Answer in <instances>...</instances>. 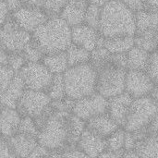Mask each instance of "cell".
Returning a JSON list of instances; mask_svg holds the SVG:
<instances>
[{
  "instance_id": "6da1fadb",
  "label": "cell",
  "mask_w": 158,
  "mask_h": 158,
  "mask_svg": "<svg viewBox=\"0 0 158 158\" xmlns=\"http://www.w3.org/2000/svg\"><path fill=\"white\" fill-rule=\"evenodd\" d=\"M99 32L106 38L134 36L136 33V13L121 0H109L102 8Z\"/></svg>"
},
{
  "instance_id": "7a4b0ae2",
  "label": "cell",
  "mask_w": 158,
  "mask_h": 158,
  "mask_svg": "<svg viewBox=\"0 0 158 158\" xmlns=\"http://www.w3.org/2000/svg\"><path fill=\"white\" fill-rule=\"evenodd\" d=\"M71 29L60 16L51 17L32 32V39L45 54L66 51L72 44Z\"/></svg>"
},
{
  "instance_id": "3957f363",
  "label": "cell",
  "mask_w": 158,
  "mask_h": 158,
  "mask_svg": "<svg viewBox=\"0 0 158 158\" xmlns=\"http://www.w3.org/2000/svg\"><path fill=\"white\" fill-rule=\"evenodd\" d=\"M70 112L55 111L45 121L38 134V142L50 151H60L75 147L71 142ZM62 155V154H61Z\"/></svg>"
},
{
  "instance_id": "277c9868",
  "label": "cell",
  "mask_w": 158,
  "mask_h": 158,
  "mask_svg": "<svg viewBox=\"0 0 158 158\" xmlns=\"http://www.w3.org/2000/svg\"><path fill=\"white\" fill-rule=\"evenodd\" d=\"M63 75L68 97L78 100L96 93L97 70L90 62L69 67Z\"/></svg>"
},
{
  "instance_id": "5b68a950",
  "label": "cell",
  "mask_w": 158,
  "mask_h": 158,
  "mask_svg": "<svg viewBox=\"0 0 158 158\" xmlns=\"http://www.w3.org/2000/svg\"><path fill=\"white\" fill-rule=\"evenodd\" d=\"M127 72V69L118 67L109 61L97 69L96 92L107 99L126 92Z\"/></svg>"
},
{
  "instance_id": "8992f818",
  "label": "cell",
  "mask_w": 158,
  "mask_h": 158,
  "mask_svg": "<svg viewBox=\"0 0 158 158\" xmlns=\"http://www.w3.org/2000/svg\"><path fill=\"white\" fill-rule=\"evenodd\" d=\"M157 114L158 104L149 95L135 98L131 104L124 129L127 131L133 132L148 127Z\"/></svg>"
},
{
  "instance_id": "52a82bcc",
  "label": "cell",
  "mask_w": 158,
  "mask_h": 158,
  "mask_svg": "<svg viewBox=\"0 0 158 158\" xmlns=\"http://www.w3.org/2000/svg\"><path fill=\"white\" fill-rule=\"evenodd\" d=\"M26 89L46 92L52 83L54 75L47 67L41 62H27L19 71Z\"/></svg>"
},
{
  "instance_id": "ba28073f",
  "label": "cell",
  "mask_w": 158,
  "mask_h": 158,
  "mask_svg": "<svg viewBox=\"0 0 158 158\" xmlns=\"http://www.w3.org/2000/svg\"><path fill=\"white\" fill-rule=\"evenodd\" d=\"M1 47L8 53L21 52L25 45L31 40L32 33L22 29L10 17L3 25L0 31Z\"/></svg>"
},
{
  "instance_id": "9c48e42d",
  "label": "cell",
  "mask_w": 158,
  "mask_h": 158,
  "mask_svg": "<svg viewBox=\"0 0 158 158\" xmlns=\"http://www.w3.org/2000/svg\"><path fill=\"white\" fill-rule=\"evenodd\" d=\"M52 99L44 91L26 89L17 105V110L21 117L35 118L42 115L51 105Z\"/></svg>"
},
{
  "instance_id": "30bf717a",
  "label": "cell",
  "mask_w": 158,
  "mask_h": 158,
  "mask_svg": "<svg viewBox=\"0 0 158 158\" xmlns=\"http://www.w3.org/2000/svg\"><path fill=\"white\" fill-rule=\"evenodd\" d=\"M108 99L97 92L76 100L72 113L87 121L93 117L107 113Z\"/></svg>"
},
{
  "instance_id": "8fae6325",
  "label": "cell",
  "mask_w": 158,
  "mask_h": 158,
  "mask_svg": "<svg viewBox=\"0 0 158 158\" xmlns=\"http://www.w3.org/2000/svg\"><path fill=\"white\" fill-rule=\"evenodd\" d=\"M11 18L22 29L32 33L50 17L40 6H22L11 12Z\"/></svg>"
},
{
  "instance_id": "7c38bea8",
  "label": "cell",
  "mask_w": 158,
  "mask_h": 158,
  "mask_svg": "<svg viewBox=\"0 0 158 158\" xmlns=\"http://www.w3.org/2000/svg\"><path fill=\"white\" fill-rule=\"evenodd\" d=\"M155 82L146 71L128 69L126 78V92L134 99L148 96Z\"/></svg>"
},
{
  "instance_id": "4fadbf2b",
  "label": "cell",
  "mask_w": 158,
  "mask_h": 158,
  "mask_svg": "<svg viewBox=\"0 0 158 158\" xmlns=\"http://www.w3.org/2000/svg\"><path fill=\"white\" fill-rule=\"evenodd\" d=\"M133 100L134 98L127 92L108 99L107 113L120 127L124 128L126 124Z\"/></svg>"
},
{
  "instance_id": "5bb4252c",
  "label": "cell",
  "mask_w": 158,
  "mask_h": 158,
  "mask_svg": "<svg viewBox=\"0 0 158 158\" xmlns=\"http://www.w3.org/2000/svg\"><path fill=\"white\" fill-rule=\"evenodd\" d=\"M106 138L92 132L88 129H85L77 143V147L90 157L99 156L106 150Z\"/></svg>"
},
{
  "instance_id": "9a60e30c",
  "label": "cell",
  "mask_w": 158,
  "mask_h": 158,
  "mask_svg": "<svg viewBox=\"0 0 158 158\" xmlns=\"http://www.w3.org/2000/svg\"><path fill=\"white\" fill-rule=\"evenodd\" d=\"M101 33L99 30L94 29L85 23L74 26L71 29L72 43L86 48L89 51H93L97 46V42Z\"/></svg>"
},
{
  "instance_id": "2e32d148",
  "label": "cell",
  "mask_w": 158,
  "mask_h": 158,
  "mask_svg": "<svg viewBox=\"0 0 158 158\" xmlns=\"http://www.w3.org/2000/svg\"><path fill=\"white\" fill-rule=\"evenodd\" d=\"M91 0H68L60 17L65 19L71 27L84 22L85 14Z\"/></svg>"
},
{
  "instance_id": "e0dca14e",
  "label": "cell",
  "mask_w": 158,
  "mask_h": 158,
  "mask_svg": "<svg viewBox=\"0 0 158 158\" xmlns=\"http://www.w3.org/2000/svg\"><path fill=\"white\" fill-rule=\"evenodd\" d=\"M118 128H120V126L111 118L108 113L97 115L86 121V129L106 139L115 132Z\"/></svg>"
},
{
  "instance_id": "ac0fdd59",
  "label": "cell",
  "mask_w": 158,
  "mask_h": 158,
  "mask_svg": "<svg viewBox=\"0 0 158 158\" xmlns=\"http://www.w3.org/2000/svg\"><path fill=\"white\" fill-rule=\"evenodd\" d=\"M16 157H29L39 144L38 138L33 135L18 132L7 138Z\"/></svg>"
},
{
  "instance_id": "d6986e66",
  "label": "cell",
  "mask_w": 158,
  "mask_h": 158,
  "mask_svg": "<svg viewBox=\"0 0 158 158\" xmlns=\"http://www.w3.org/2000/svg\"><path fill=\"white\" fill-rule=\"evenodd\" d=\"M26 90L25 83L19 73L16 74L12 82L1 94V105L2 106L17 108V105Z\"/></svg>"
},
{
  "instance_id": "ffe728a7",
  "label": "cell",
  "mask_w": 158,
  "mask_h": 158,
  "mask_svg": "<svg viewBox=\"0 0 158 158\" xmlns=\"http://www.w3.org/2000/svg\"><path fill=\"white\" fill-rule=\"evenodd\" d=\"M21 118V115L16 108L2 106L0 119L2 137L9 138L16 134L18 132Z\"/></svg>"
},
{
  "instance_id": "44dd1931",
  "label": "cell",
  "mask_w": 158,
  "mask_h": 158,
  "mask_svg": "<svg viewBox=\"0 0 158 158\" xmlns=\"http://www.w3.org/2000/svg\"><path fill=\"white\" fill-rule=\"evenodd\" d=\"M42 62L53 74L64 73L69 68L68 55L66 51L46 53Z\"/></svg>"
},
{
  "instance_id": "7402d4cb",
  "label": "cell",
  "mask_w": 158,
  "mask_h": 158,
  "mask_svg": "<svg viewBox=\"0 0 158 158\" xmlns=\"http://www.w3.org/2000/svg\"><path fill=\"white\" fill-rule=\"evenodd\" d=\"M150 52L134 45L128 53V69L146 71L151 58Z\"/></svg>"
},
{
  "instance_id": "603a6c76",
  "label": "cell",
  "mask_w": 158,
  "mask_h": 158,
  "mask_svg": "<svg viewBox=\"0 0 158 158\" xmlns=\"http://www.w3.org/2000/svg\"><path fill=\"white\" fill-rule=\"evenodd\" d=\"M135 150L140 157H158V133L151 131L144 139L138 141Z\"/></svg>"
},
{
  "instance_id": "cb8c5ba5",
  "label": "cell",
  "mask_w": 158,
  "mask_h": 158,
  "mask_svg": "<svg viewBox=\"0 0 158 158\" xmlns=\"http://www.w3.org/2000/svg\"><path fill=\"white\" fill-rule=\"evenodd\" d=\"M135 45L134 36H116L106 37L105 47L111 53H128Z\"/></svg>"
},
{
  "instance_id": "d4e9b609",
  "label": "cell",
  "mask_w": 158,
  "mask_h": 158,
  "mask_svg": "<svg viewBox=\"0 0 158 158\" xmlns=\"http://www.w3.org/2000/svg\"><path fill=\"white\" fill-rule=\"evenodd\" d=\"M158 31V12L142 10L136 13V32L144 31Z\"/></svg>"
},
{
  "instance_id": "484cf974",
  "label": "cell",
  "mask_w": 158,
  "mask_h": 158,
  "mask_svg": "<svg viewBox=\"0 0 158 158\" xmlns=\"http://www.w3.org/2000/svg\"><path fill=\"white\" fill-rule=\"evenodd\" d=\"M135 45L154 53L158 50V31L151 30L136 32L134 35Z\"/></svg>"
},
{
  "instance_id": "4316f807",
  "label": "cell",
  "mask_w": 158,
  "mask_h": 158,
  "mask_svg": "<svg viewBox=\"0 0 158 158\" xmlns=\"http://www.w3.org/2000/svg\"><path fill=\"white\" fill-rule=\"evenodd\" d=\"M66 52L68 55L69 67L88 63L91 60V51L73 43L69 46Z\"/></svg>"
},
{
  "instance_id": "83f0119b",
  "label": "cell",
  "mask_w": 158,
  "mask_h": 158,
  "mask_svg": "<svg viewBox=\"0 0 158 158\" xmlns=\"http://www.w3.org/2000/svg\"><path fill=\"white\" fill-rule=\"evenodd\" d=\"M46 93L48 94V95L50 96L52 101L61 100V99H64L65 97H67L63 73L54 75L52 83L50 84Z\"/></svg>"
},
{
  "instance_id": "f1b7e54d",
  "label": "cell",
  "mask_w": 158,
  "mask_h": 158,
  "mask_svg": "<svg viewBox=\"0 0 158 158\" xmlns=\"http://www.w3.org/2000/svg\"><path fill=\"white\" fill-rule=\"evenodd\" d=\"M126 130L123 127L118 128L109 137L106 138V150L113 152H119L124 150Z\"/></svg>"
},
{
  "instance_id": "f546056e",
  "label": "cell",
  "mask_w": 158,
  "mask_h": 158,
  "mask_svg": "<svg viewBox=\"0 0 158 158\" xmlns=\"http://www.w3.org/2000/svg\"><path fill=\"white\" fill-rule=\"evenodd\" d=\"M22 52L28 62H41L45 55L44 50L32 38L25 45Z\"/></svg>"
},
{
  "instance_id": "4dcf8cb0",
  "label": "cell",
  "mask_w": 158,
  "mask_h": 158,
  "mask_svg": "<svg viewBox=\"0 0 158 158\" xmlns=\"http://www.w3.org/2000/svg\"><path fill=\"white\" fill-rule=\"evenodd\" d=\"M111 53L106 47H96L91 51V60L90 63L97 70L106 63L110 61Z\"/></svg>"
},
{
  "instance_id": "1f68e13d",
  "label": "cell",
  "mask_w": 158,
  "mask_h": 158,
  "mask_svg": "<svg viewBox=\"0 0 158 158\" xmlns=\"http://www.w3.org/2000/svg\"><path fill=\"white\" fill-rule=\"evenodd\" d=\"M102 8L101 6H98L94 4H90L86 14L84 18V22L85 24L99 30L100 26V21H101V16H102Z\"/></svg>"
},
{
  "instance_id": "d6a6232c",
  "label": "cell",
  "mask_w": 158,
  "mask_h": 158,
  "mask_svg": "<svg viewBox=\"0 0 158 158\" xmlns=\"http://www.w3.org/2000/svg\"><path fill=\"white\" fill-rule=\"evenodd\" d=\"M68 0H42V8L51 17L60 16Z\"/></svg>"
},
{
  "instance_id": "836d02e7",
  "label": "cell",
  "mask_w": 158,
  "mask_h": 158,
  "mask_svg": "<svg viewBox=\"0 0 158 158\" xmlns=\"http://www.w3.org/2000/svg\"><path fill=\"white\" fill-rule=\"evenodd\" d=\"M18 132L20 133H26L30 135H33L38 137L39 134V129L34 121V119L31 117H22L21 121L19 123ZM17 132V133H18Z\"/></svg>"
},
{
  "instance_id": "e575fe53",
  "label": "cell",
  "mask_w": 158,
  "mask_h": 158,
  "mask_svg": "<svg viewBox=\"0 0 158 158\" xmlns=\"http://www.w3.org/2000/svg\"><path fill=\"white\" fill-rule=\"evenodd\" d=\"M17 72L8 65L0 67V86H1V94L6 91V89L12 82L15 78Z\"/></svg>"
},
{
  "instance_id": "d590c367",
  "label": "cell",
  "mask_w": 158,
  "mask_h": 158,
  "mask_svg": "<svg viewBox=\"0 0 158 158\" xmlns=\"http://www.w3.org/2000/svg\"><path fill=\"white\" fill-rule=\"evenodd\" d=\"M27 59L23 54V52H13L9 53V60H8V66H10L17 73L24 67V65L27 63Z\"/></svg>"
},
{
  "instance_id": "8d00e7d4",
  "label": "cell",
  "mask_w": 158,
  "mask_h": 158,
  "mask_svg": "<svg viewBox=\"0 0 158 158\" xmlns=\"http://www.w3.org/2000/svg\"><path fill=\"white\" fill-rule=\"evenodd\" d=\"M146 72L155 83H158V51L151 54V58Z\"/></svg>"
},
{
  "instance_id": "74e56055",
  "label": "cell",
  "mask_w": 158,
  "mask_h": 158,
  "mask_svg": "<svg viewBox=\"0 0 158 158\" xmlns=\"http://www.w3.org/2000/svg\"><path fill=\"white\" fill-rule=\"evenodd\" d=\"M11 145L6 137H2L0 141V158H15Z\"/></svg>"
},
{
  "instance_id": "f35d334b",
  "label": "cell",
  "mask_w": 158,
  "mask_h": 158,
  "mask_svg": "<svg viewBox=\"0 0 158 158\" xmlns=\"http://www.w3.org/2000/svg\"><path fill=\"white\" fill-rule=\"evenodd\" d=\"M110 61L118 67L128 69V55H127V53L111 54Z\"/></svg>"
},
{
  "instance_id": "ab89813d",
  "label": "cell",
  "mask_w": 158,
  "mask_h": 158,
  "mask_svg": "<svg viewBox=\"0 0 158 158\" xmlns=\"http://www.w3.org/2000/svg\"><path fill=\"white\" fill-rule=\"evenodd\" d=\"M134 13L145 9V0H121Z\"/></svg>"
},
{
  "instance_id": "60d3db41",
  "label": "cell",
  "mask_w": 158,
  "mask_h": 158,
  "mask_svg": "<svg viewBox=\"0 0 158 158\" xmlns=\"http://www.w3.org/2000/svg\"><path fill=\"white\" fill-rule=\"evenodd\" d=\"M137 144V140L131 131H126V136H125V144H124V150L125 151H131L135 150Z\"/></svg>"
},
{
  "instance_id": "b9f144b4",
  "label": "cell",
  "mask_w": 158,
  "mask_h": 158,
  "mask_svg": "<svg viewBox=\"0 0 158 158\" xmlns=\"http://www.w3.org/2000/svg\"><path fill=\"white\" fill-rule=\"evenodd\" d=\"M0 10H1L0 22H1V25H3L11 17V12L12 11L9 8L8 5L6 4V0H1V2H0Z\"/></svg>"
},
{
  "instance_id": "7bdbcfd3",
  "label": "cell",
  "mask_w": 158,
  "mask_h": 158,
  "mask_svg": "<svg viewBox=\"0 0 158 158\" xmlns=\"http://www.w3.org/2000/svg\"><path fill=\"white\" fill-rule=\"evenodd\" d=\"M50 153L51 151L46 148L45 146L42 145V144H38L34 150L32 151V153L30 155L29 157H42V156H50Z\"/></svg>"
},
{
  "instance_id": "ee69618b",
  "label": "cell",
  "mask_w": 158,
  "mask_h": 158,
  "mask_svg": "<svg viewBox=\"0 0 158 158\" xmlns=\"http://www.w3.org/2000/svg\"><path fill=\"white\" fill-rule=\"evenodd\" d=\"M61 156H71V157H87V156L80 150L78 147H72L62 152Z\"/></svg>"
},
{
  "instance_id": "f6af8a7d",
  "label": "cell",
  "mask_w": 158,
  "mask_h": 158,
  "mask_svg": "<svg viewBox=\"0 0 158 158\" xmlns=\"http://www.w3.org/2000/svg\"><path fill=\"white\" fill-rule=\"evenodd\" d=\"M145 9L152 12H158V0H145Z\"/></svg>"
},
{
  "instance_id": "bcb514c9",
  "label": "cell",
  "mask_w": 158,
  "mask_h": 158,
  "mask_svg": "<svg viewBox=\"0 0 158 158\" xmlns=\"http://www.w3.org/2000/svg\"><path fill=\"white\" fill-rule=\"evenodd\" d=\"M8 60H9V53L5 50L4 48L1 47V52H0V65L1 66H6L8 65Z\"/></svg>"
},
{
  "instance_id": "7dc6e473",
  "label": "cell",
  "mask_w": 158,
  "mask_h": 158,
  "mask_svg": "<svg viewBox=\"0 0 158 158\" xmlns=\"http://www.w3.org/2000/svg\"><path fill=\"white\" fill-rule=\"evenodd\" d=\"M6 2L8 5L11 11L23 6V0H6Z\"/></svg>"
},
{
  "instance_id": "c3c4849f",
  "label": "cell",
  "mask_w": 158,
  "mask_h": 158,
  "mask_svg": "<svg viewBox=\"0 0 158 158\" xmlns=\"http://www.w3.org/2000/svg\"><path fill=\"white\" fill-rule=\"evenodd\" d=\"M149 129L152 132L158 133V114L155 117V118L149 124Z\"/></svg>"
},
{
  "instance_id": "681fc988",
  "label": "cell",
  "mask_w": 158,
  "mask_h": 158,
  "mask_svg": "<svg viewBox=\"0 0 158 158\" xmlns=\"http://www.w3.org/2000/svg\"><path fill=\"white\" fill-rule=\"evenodd\" d=\"M23 6H32L42 7V0H23Z\"/></svg>"
},
{
  "instance_id": "f907efd6",
  "label": "cell",
  "mask_w": 158,
  "mask_h": 158,
  "mask_svg": "<svg viewBox=\"0 0 158 158\" xmlns=\"http://www.w3.org/2000/svg\"><path fill=\"white\" fill-rule=\"evenodd\" d=\"M149 96L158 104V83H155L154 88L152 89V91H151Z\"/></svg>"
},
{
  "instance_id": "816d5d0a",
  "label": "cell",
  "mask_w": 158,
  "mask_h": 158,
  "mask_svg": "<svg viewBox=\"0 0 158 158\" xmlns=\"http://www.w3.org/2000/svg\"><path fill=\"white\" fill-rule=\"evenodd\" d=\"M108 2H109V0H91V4L96 5L101 7H104Z\"/></svg>"
},
{
  "instance_id": "f5cc1de1",
  "label": "cell",
  "mask_w": 158,
  "mask_h": 158,
  "mask_svg": "<svg viewBox=\"0 0 158 158\" xmlns=\"http://www.w3.org/2000/svg\"><path fill=\"white\" fill-rule=\"evenodd\" d=\"M157 51H158V50H157Z\"/></svg>"
}]
</instances>
